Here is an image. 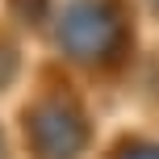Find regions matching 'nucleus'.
<instances>
[{
    "instance_id": "obj_4",
    "label": "nucleus",
    "mask_w": 159,
    "mask_h": 159,
    "mask_svg": "<svg viewBox=\"0 0 159 159\" xmlns=\"http://www.w3.org/2000/svg\"><path fill=\"white\" fill-rule=\"evenodd\" d=\"M0 159H4V147H0Z\"/></svg>"
},
{
    "instance_id": "obj_2",
    "label": "nucleus",
    "mask_w": 159,
    "mask_h": 159,
    "mask_svg": "<svg viewBox=\"0 0 159 159\" xmlns=\"http://www.w3.org/2000/svg\"><path fill=\"white\" fill-rule=\"evenodd\" d=\"M34 147L42 159H75L84 151V121L59 105H42L34 113Z\"/></svg>"
},
{
    "instance_id": "obj_1",
    "label": "nucleus",
    "mask_w": 159,
    "mask_h": 159,
    "mask_svg": "<svg viewBox=\"0 0 159 159\" xmlns=\"http://www.w3.org/2000/svg\"><path fill=\"white\" fill-rule=\"evenodd\" d=\"M59 38H63V50H71L75 59H105L117 42V13L96 0H75L63 13Z\"/></svg>"
},
{
    "instance_id": "obj_3",
    "label": "nucleus",
    "mask_w": 159,
    "mask_h": 159,
    "mask_svg": "<svg viewBox=\"0 0 159 159\" xmlns=\"http://www.w3.org/2000/svg\"><path fill=\"white\" fill-rule=\"evenodd\" d=\"M121 159H159V147H130Z\"/></svg>"
}]
</instances>
